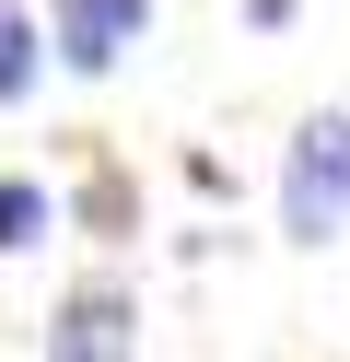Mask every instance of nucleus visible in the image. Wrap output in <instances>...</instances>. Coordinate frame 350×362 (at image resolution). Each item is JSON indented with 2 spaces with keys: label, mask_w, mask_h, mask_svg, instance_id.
Wrapping results in <instances>:
<instances>
[{
  "label": "nucleus",
  "mask_w": 350,
  "mask_h": 362,
  "mask_svg": "<svg viewBox=\"0 0 350 362\" xmlns=\"http://www.w3.org/2000/svg\"><path fill=\"white\" fill-rule=\"evenodd\" d=\"M280 234H292V245H339L350 234V105L303 117L292 175H280Z\"/></svg>",
  "instance_id": "1"
},
{
  "label": "nucleus",
  "mask_w": 350,
  "mask_h": 362,
  "mask_svg": "<svg viewBox=\"0 0 350 362\" xmlns=\"http://www.w3.org/2000/svg\"><path fill=\"white\" fill-rule=\"evenodd\" d=\"M152 35V0H59V59L70 71H117Z\"/></svg>",
  "instance_id": "2"
},
{
  "label": "nucleus",
  "mask_w": 350,
  "mask_h": 362,
  "mask_svg": "<svg viewBox=\"0 0 350 362\" xmlns=\"http://www.w3.org/2000/svg\"><path fill=\"white\" fill-rule=\"evenodd\" d=\"M47 362H129V292L93 281L59 304V327H47Z\"/></svg>",
  "instance_id": "3"
},
{
  "label": "nucleus",
  "mask_w": 350,
  "mask_h": 362,
  "mask_svg": "<svg viewBox=\"0 0 350 362\" xmlns=\"http://www.w3.org/2000/svg\"><path fill=\"white\" fill-rule=\"evenodd\" d=\"M35 234H47V187H35V175H12V187H0V257L35 245Z\"/></svg>",
  "instance_id": "4"
},
{
  "label": "nucleus",
  "mask_w": 350,
  "mask_h": 362,
  "mask_svg": "<svg viewBox=\"0 0 350 362\" xmlns=\"http://www.w3.org/2000/svg\"><path fill=\"white\" fill-rule=\"evenodd\" d=\"M23 82H35V24H23V12H0V105H12Z\"/></svg>",
  "instance_id": "5"
},
{
  "label": "nucleus",
  "mask_w": 350,
  "mask_h": 362,
  "mask_svg": "<svg viewBox=\"0 0 350 362\" xmlns=\"http://www.w3.org/2000/svg\"><path fill=\"white\" fill-rule=\"evenodd\" d=\"M0 12H12V0H0Z\"/></svg>",
  "instance_id": "6"
}]
</instances>
